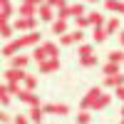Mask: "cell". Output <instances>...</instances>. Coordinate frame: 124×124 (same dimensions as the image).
<instances>
[{"instance_id": "74e56055", "label": "cell", "mask_w": 124, "mask_h": 124, "mask_svg": "<svg viewBox=\"0 0 124 124\" xmlns=\"http://www.w3.org/2000/svg\"><path fill=\"white\" fill-rule=\"evenodd\" d=\"M0 122H3V124H10L13 119H10V114H8V112H0Z\"/></svg>"}, {"instance_id": "30bf717a", "label": "cell", "mask_w": 124, "mask_h": 124, "mask_svg": "<svg viewBox=\"0 0 124 124\" xmlns=\"http://www.w3.org/2000/svg\"><path fill=\"white\" fill-rule=\"evenodd\" d=\"M107 37H109L107 27H104V25H94V30H92V42H94V45H102Z\"/></svg>"}, {"instance_id": "f35d334b", "label": "cell", "mask_w": 124, "mask_h": 124, "mask_svg": "<svg viewBox=\"0 0 124 124\" xmlns=\"http://www.w3.org/2000/svg\"><path fill=\"white\" fill-rule=\"evenodd\" d=\"M42 109H45V114H55V104H42Z\"/></svg>"}, {"instance_id": "d4e9b609", "label": "cell", "mask_w": 124, "mask_h": 124, "mask_svg": "<svg viewBox=\"0 0 124 124\" xmlns=\"http://www.w3.org/2000/svg\"><path fill=\"white\" fill-rule=\"evenodd\" d=\"M97 62H99V60H97V55H87V57H79V65H82V67H94Z\"/></svg>"}, {"instance_id": "f1b7e54d", "label": "cell", "mask_w": 124, "mask_h": 124, "mask_svg": "<svg viewBox=\"0 0 124 124\" xmlns=\"http://www.w3.org/2000/svg\"><path fill=\"white\" fill-rule=\"evenodd\" d=\"M70 8H72V17L87 15V13H85V3H82V0H79V3H75V5H70Z\"/></svg>"}, {"instance_id": "4fadbf2b", "label": "cell", "mask_w": 124, "mask_h": 124, "mask_svg": "<svg viewBox=\"0 0 124 124\" xmlns=\"http://www.w3.org/2000/svg\"><path fill=\"white\" fill-rule=\"evenodd\" d=\"M30 55H15V57H10V67H17V70H25L30 65Z\"/></svg>"}, {"instance_id": "ac0fdd59", "label": "cell", "mask_w": 124, "mask_h": 124, "mask_svg": "<svg viewBox=\"0 0 124 124\" xmlns=\"http://www.w3.org/2000/svg\"><path fill=\"white\" fill-rule=\"evenodd\" d=\"M13 32H15V25H10V20L8 23H0V37L13 40Z\"/></svg>"}, {"instance_id": "7c38bea8", "label": "cell", "mask_w": 124, "mask_h": 124, "mask_svg": "<svg viewBox=\"0 0 124 124\" xmlns=\"http://www.w3.org/2000/svg\"><path fill=\"white\" fill-rule=\"evenodd\" d=\"M124 85V75L122 72H117V75H107L104 77V87H112V89H117Z\"/></svg>"}, {"instance_id": "8992f818", "label": "cell", "mask_w": 124, "mask_h": 124, "mask_svg": "<svg viewBox=\"0 0 124 124\" xmlns=\"http://www.w3.org/2000/svg\"><path fill=\"white\" fill-rule=\"evenodd\" d=\"M17 99L23 102V104H27V107H35V104H40V97L35 94V89H27V87H23V89H20Z\"/></svg>"}, {"instance_id": "ba28073f", "label": "cell", "mask_w": 124, "mask_h": 124, "mask_svg": "<svg viewBox=\"0 0 124 124\" xmlns=\"http://www.w3.org/2000/svg\"><path fill=\"white\" fill-rule=\"evenodd\" d=\"M37 17L42 20V23H52V20L57 17V10L50 5V3H42V5H40V10H37Z\"/></svg>"}, {"instance_id": "52a82bcc", "label": "cell", "mask_w": 124, "mask_h": 124, "mask_svg": "<svg viewBox=\"0 0 124 124\" xmlns=\"http://www.w3.org/2000/svg\"><path fill=\"white\" fill-rule=\"evenodd\" d=\"M40 75H52V72L60 70V57H47L45 62H40Z\"/></svg>"}, {"instance_id": "836d02e7", "label": "cell", "mask_w": 124, "mask_h": 124, "mask_svg": "<svg viewBox=\"0 0 124 124\" xmlns=\"http://www.w3.org/2000/svg\"><path fill=\"white\" fill-rule=\"evenodd\" d=\"M67 112H70V107H67V104H55V114H57V117H65Z\"/></svg>"}, {"instance_id": "2e32d148", "label": "cell", "mask_w": 124, "mask_h": 124, "mask_svg": "<svg viewBox=\"0 0 124 124\" xmlns=\"http://www.w3.org/2000/svg\"><path fill=\"white\" fill-rule=\"evenodd\" d=\"M50 55H47V50H45V45H35L32 47V60L37 62V65H40V62H45Z\"/></svg>"}, {"instance_id": "8d00e7d4", "label": "cell", "mask_w": 124, "mask_h": 124, "mask_svg": "<svg viewBox=\"0 0 124 124\" xmlns=\"http://www.w3.org/2000/svg\"><path fill=\"white\" fill-rule=\"evenodd\" d=\"M114 97H117V99H122V102H124V85H122V87H117V89H114Z\"/></svg>"}, {"instance_id": "484cf974", "label": "cell", "mask_w": 124, "mask_h": 124, "mask_svg": "<svg viewBox=\"0 0 124 124\" xmlns=\"http://www.w3.org/2000/svg\"><path fill=\"white\" fill-rule=\"evenodd\" d=\"M122 8V0H104V10H109V13H119Z\"/></svg>"}, {"instance_id": "5b68a950", "label": "cell", "mask_w": 124, "mask_h": 124, "mask_svg": "<svg viewBox=\"0 0 124 124\" xmlns=\"http://www.w3.org/2000/svg\"><path fill=\"white\" fill-rule=\"evenodd\" d=\"M3 77H5V82H17V85H23L25 77H27V72L25 70H17V67H8L3 72Z\"/></svg>"}, {"instance_id": "9a60e30c", "label": "cell", "mask_w": 124, "mask_h": 124, "mask_svg": "<svg viewBox=\"0 0 124 124\" xmlns=\"http://www.w3.org/2000/svg\"><path fill=\"white\" fill-rule=\"evenodd\" d=\"M0 23H8L10 17H13V5H10V0H0Z\"/></svg>"}, {"instance_id": "f546056e", "label": "cell", "mask_w": 124, "mask_h": 124, "mask_svg": "<svg viewBox=\"0 0 124 124\" xmlns=\"http://www.w3.org/2000/svg\"><path fill=\"white\" fill-rule=\"evenodd\" d=\"M87 15H89V20H92V25H107L104 15H99L97 10H94V13H87Z\"/></svg>"}, {"instance_id": "4dcf8cb0", "label": "cell", "mask_w": 124, "mask_h": 124, "mask_svg": "<svg viewBox=\"0 0 124 124\" xmlns=\"http://www.w3.org/2000/svg\"><path fill=\"white\" fill-rule=\"evenodd\" d=\"M92 122V114H89V109H82L79 114H77V124H89Z\"/></svg>"}, {"instance_id": "9c48e42d", "label": "cell", "mask_w": 124, "mask_h": 124, "mask_svg": "<svg viewBox=\"0 0 124 124\" xmlns=\"http://www.w3.org/2000/svg\"><path fill=\"white\" fill-rule=\"evenodd\" d=\"M37 10H40V5H32V3H25V0H20L17 13L23 15V17H37Z\"/></svg>"}, {"instance_id": "e0dca14e", "label": "cell", "mask_w": 124, "mask_h": 124, "mask_svg": "<svg viewBox=\"0 0 124 124\" xmlns=\"http://www.w3.org/2000/svg\"><path fill=\"white\" fill-rule=\"evenodd\" d=\"M15 52H20V45H17V40H10L3 47V57H15Z\"/></svg>"}, {"instance_id": "ffe728a7", "label": "cell", "mask_w": 124, "mask_h": 124, "mask_svg": "<svg viewBox=\"0 0 124 124\" xmlns=\"http://www.w3.org/2000/svg\"><path fill=\"white\" fill-rule=\"evenodd\" d=\"M104 27H107V32H109V35H117V32H119V17H109Z\"/></svg>"}, {"instance_id": "d590c367", "label": "cell", "mask_w": 124, "mask_h": 124, "mask_svg": "<svg viewBox=\"0 0 124 124\" xmlns=\"http://www.w3.org/2000/svg\"><path fill=\"white\" fill-rule=\"evenodd\" d=\"M13 124H30V117H25V114H17V117L13 119Z\"/></svg>"}, {"instance_id": "1f68e13d", "label": "cell", "mask_w": 124, "mask_h": 124, "mask_svg": "<svg viewBox=\"0 0 124 124\" xmlns=\"http://www.w3.org/2000/svg\"><path fill=\"white\" fill-rule=\"evenodd\" d=\"M37 82H40V79H37L35 75H27V77H25V82H23V85H25L27 89H35V87H37Z\"/></svg>"}, {"instance_id": "5bb4252c", "label": "cell", "mask_w": 124, "mask_h": 124, "mask_svg": "<svg viewBox=\"0 0 124 124\" xmlns=\"http://www.w3.org/2000/svg\"><path fill=\"white\" fill-rule=\"evenodd\" d=\"M67 27H70V25H67L65 17H55V20H52V32H55V35H65V32H70Z\"/></svg>"}, {"instance_id": "44dd1931", "label": "cell", "mask_w": 124, "mask_h": 124, "mask_svg": "<svg viewBox=\"0 0 124 124\" xmlns=\"http://www.w3.org/2000/svg\"><path fill=\"white\" fill-rule=\"evenodd\" d=\"M112 99H114V94H107V92H102V97H99V102H97V109H107V107L112 104Z\"/></svg>"}, {"instance_id": "6da1fadb", "label": "cell", "mask_w": 124, "mask_h": 124, "mask_svg": "<svg viewBox=\"0 0 124 124\" xmlns=\"http://www.w3.org/2000/svg\"><path fill=\"white\" fill-rule=\"evenodd\" d=\"M102 92H104L102 87H92L87 94L82 97L79 107H82V109H97V102H99V97H102Z\"/></svg>"}, {"instance_id": "603a6c76", "label": "cell", "mask_w": 124, "mask_h": 124, "mask_svg": "<svg viewBox=\"0 0 124 124\" xmlns=\"http://www.w3.org/2000/svg\"><path fill=\"white\" fill-rule=\"evenodd\" d=\"M102 72H104V75H117V72H122L119 70V62H109L107 60V65L102 67Z\"/></svg>"}, {"instance_id": "f6af8a7d", "label": "cell", "mask_w": 124, "mask_h": 124, "mask_svg": "<svg viewBox=\"0 0 124 124\" xmlns=\"http://www.w3.org/2000/svg\"><path fill=\"white\" fill-rule=\"evenodd\" d=\"M119 124H124V117H119Z\"/></svg>"}, {"instance_id": "7a4b0ae2", "label": "cell", "mask_w": 124, "mask_h": 124, "mask_svg": "<svg viewBox=\"0 0 124 124\" xmlns=\"http://www.w3.org/2000/svg\"><path fill=\"white\" fill-rule=\"evenodd\" d=\"M82 40H85V30H72V32H65V35H60V45H65V47H70V45H82Z\"/></svg>"}, {"instance_id": "3957f363", "label": "cell", "mask_w": 124, "mask_h": 124, "mask_svg": "<svg viewBox=\"0 0 124 124\" xmlns=\"http://www.w3.org/2000/svg\"><path fill=\"white\" fill-rule=\"evenodd\" d=\"M13 25H15L17 32H32V30H37V17H23L20 15Z\"/></svg>"}, {"instance_id": "d6a6232c", "label": "cell", "mask_w": 124, "mask_h": 124, "mask_svg": "<svg viewBox=\"0 0 124 124\" xmlns=\"http://www.w3.org/2000/svg\"><path fill=\"white\" fill-rule=\"evenodd\" d=\"M57 17L70 20V17H72V8H70V5H67V8H60V10H57Z\"/></svg>"}, {"instance_id": "ee69618b", "label": "cell", "mask_w": 124, "mask_h": 124, "mask_svg": "<svg viewBox=\"0 0 124 124\" xmlns=\"http://www.w3.org/2000/svg\"><path fill=\"white\" fill-rule=\"evenodd\" d=\"M119 117H124V107H122V109H119Z\"/></svg>"}, {"instance_id": "60d3db41", "label": "cell", "mask_w": 124, "mask_h": 124, "mask_svg": "<svg viewBox=\"0 0 124 124\" xmlns=\"http://www.w3.org/2000/svg\"><path fill=\"white\" fill-rule=\"evenodd\" d=\"M25 3H32V5H42L45 0H25Z\"/></svg>"}, {"instance_id": "b9f144b4", "label": "cell", "mask_w": 124, "mask_h": 124, "mask_svg": "<svg viewBox=\"0 0 124 124\" xmlns=\"http://www.w3.org/2000/svg\"><path fill=\"white\" fill-rule=\"evenodd\" d=\"M119 15H124V0H122V8H119Z\"/></svg>"}, {"instance_id": "4316f807", "label": "cell", "mask_w": 124, "mask_h": 124, "mask_svg": "<svg viewBox=\"0 0 124 124\" xmlns=\"http://www.w3.org/2000/svg\"><path fill=\"white\" fill-rule=\"evenodd\" d=\"M42 45H45V50H47L50 57H60V47H57V42H42Z\"/></svg>"}, {"instance_id": "7bdbcfd3", "label": "cell", "mask_w": 124, "mask_h": 124, "mask_svg": "<svg viewBox=\"0 0 124 124\" xmlns=\"http://www.w3.org/2000/svg\"><path fill=\"white\" fill-rule=\"evenodd\" d=\"M82 3H99V0H82Z\"/></svg>"}, {"instance_id": "8fae6325", "label": "cell", "mask_w": 124, "mask_h": 124, "mask_svg": "<svg viewBox=\"0 0 124 124\" xmlns=\"http://www.w3.org/2000/svg\"><path fill=\"white\" fill-rule=\"evenodd\" d=\"M27 117H30V122H32V124H42V119H45V109H42V104H35V107H30Z\"/></svg>"}, {"instance_id": "83f0119b", "label": "cell", "mask_w": 124, "mask_h": 124, "mask_svg": "<svg viewBox=\"0 0 124 124\" xmlns=\"http://www.w3.org/2000/svg\"><path fill=\"white\" fill-rule=\"evenodd\" d=\"M77 55H79V57L94 55V45H85V42H82V45H79V50H77Z\"/></svg>"}, {"instance_id": "ab89813d", "label": "cell", "mask_w": 124, "mask_h": 124, "mask_svg": "<svg viewBox=\"0 0 124 124\" xmlns=\"http://www.w3.org/2000/svg\"><path fill=\"white\" fill-rule=\"evenodd\" d=\"M117 37H119V45H122V50H124V30H119V35H117Z\"/></svg>"}, {"instance_id": "e575fe53", "label": "cell", "mask_w": 124, "mask_h": 124, "mask_svg": "<svg viewBox=\"0 0 124 124\" xmlns=\"http://www.w3.org/2000/svg\"><path fill=\"white\" fill-rule=\"evenodd\" d=\"M45 3H50L55 10H60V8H67V0H45Z\"/></svg>"}, {"instance_id": "d6986e66", "label": "cell", "mask_w": 124, "mask_h": 124, "mask_svg": "<svg viewBox=\"0 0 124 124\" xmlns=\"http://www.w3.org/2000/svg\"><path fill=\"white\" fill-rule=\"evenodd\" d=\"M75 25H77L79 30H87V27H94V25H92V20H89V15H79V17H75Z\"/></svg>"}, {"instance_id": "cb8c5ba5", "label": "cell", "mask_w": 124, "mask_h": 124, "mask_svg": "<svg viewBox=\"0 0 124 124\" xmlns=\"http://www.w3.org/2000/svg\"><path fill=\"white\" fill-rule=\"evenodd\" d=\"M107 60L109 62H119V65H122V62H124V50H112V52L107 55Z\"/></svg>"}, {"instance_id": "277c9868", "label": "cell", "mask_w": 124, "mask_h": 124, "mask_svg": "<svg viewBox=\"0 0 124 124\" xmlns=\"http://www.w3.org/2000/svg\"><path fill=\"white\" fill-rule=\"evenodd\" d=\"M17 40V45H20V50L23 47H35V45H40V32L37 30H32V32H25V35H20V37H15Z\"/></svg>"}, {"instance_id": "7402d4cb", "label": "cell", "mask_w": 124, "mask_h": 124, "mask_svg": "<svg viewBox=\"0 0 124 124\" xmlns=\"http://www.w3.org/2000/svg\"><path fill=\"white\" fill-rule=\"evenodd\" d=\"M10 97H13L10 87H8V85H3V87H0V102H3V107H8V104H10Z\"/></svg>"}]
</instances>
